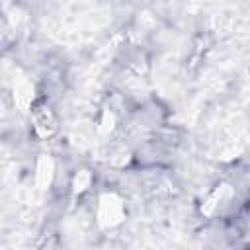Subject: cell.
<instances>
[{
  "mask_svg": "<svg viewBox=\"0 0 250 250\" xmlns=\"http://www.w3.org/2000/svg\"><path fill=\"white\" fill-rule=\"evenodd\" d=\"M31 117H33V127H35V131H37L41 137H51L53 131L57 129L55 115L51 113V109H49L47 105H37V107L31 111Z\"/></svg>",
  "mask_w": 250,
  "mask_h": 250,
  "instance_id": "1",
  "label": "cell"
}]
</instances>
